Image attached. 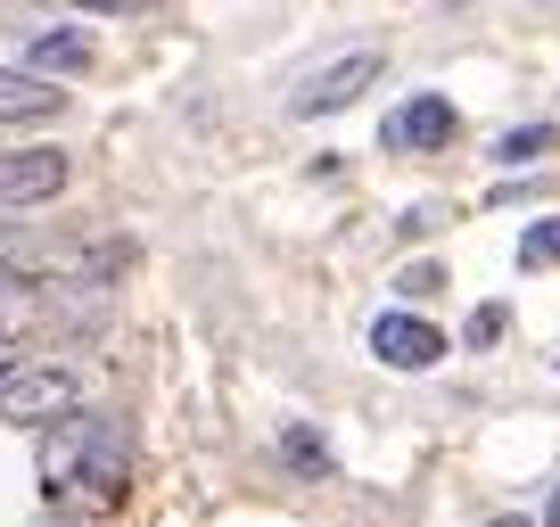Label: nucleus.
Segmentation results:
<instances>
[{
	"instance_id": "10",
	"label": "nucleus",
	"mask_w": 560,
	"mask_h": 527,
	"mask_svg": "<svg viewBox=\"0 0 560 527\" xmlns=\"http://www.w3.org/2000/svg\"><path fill=\"white\" fill-rule=\"evenodd\" d=\"M280 461H289V470H305V478H330V470H338L330 445H322L314 429H280Z\"/></svg>"
},
{
	"instance_id": "1",
	"label": "nucleus",
	"mask_w": 560,
	"mask_h": 527,
	"mask_svg": "<svg viewBox=\"0 0 560 527\" xmlns=\"http://www.w3.org/2000/svg\"><path fill=\"white\" fill-rule=\"evenodd\" d=\"M42 487L83 511L116 503L132 487V429H124V412H74V421L42 429Z\"/></svg>"
},
{
	"instance_id": "5",
	"label": "nucleus",
	"mask_w": 560,
	"mask_h": 527,
	"mask_svg": "<svg viewBox=\"0 0 560 527\" xmlns=\"http://www.w3.org/2000/svg\"><path fill=\"white\" fill-rule=\"evenodd\" d=\"M67 174V149H0V207H50Z\"/></svg>"
},
{
	"instance_id": "17",
	"label": "nucleus",
	"mask_w": 560,
	"mask_h": 527,
	"mask_svg": "<svg viewBox=\"0 0 560 527\" xmlns=\"http://www.w3.org/2000/svg\"><path fill=\"white\" fill-rule=\"evenodd\" d=\"M487 527H536V519H487Z\"/></svg>"
},
{
	"instance_id": "6",
	"label": "nucleus",
	"mask_w": 560,
	"mask_h": 527,
	"mask_svg": "<svg viewBox=\"0 0 560 527\" xmlns=\"http://www.w3.org/2000/svg\"><path fill=\"white\" fill-rule=\"evenodd\" d=\"M371 354L387 371H438L445 363V330H429L420 314H380L371 321Z\"/></svg>"
},
{
	"instance_id": "12",
	"label": "nucleus",
	"mask_w": 560,
	"mask_h": 527,
	"mask_svg": "<svg viewBox=\"0 0 560 527\" xmlns=\"http://www.w3.org/2000/svg\"><path fill=\"white\" fill-rule=\"evenodd\" d=\"M438 289H445V264H429V256H420V264H404V272H396V297H404V305L438 297Z\"/></svg>"
},
{
	"instance_id": "4",
	"label": "nucleus",
	"mask_w": 560,
	"mask_h": 527,
	"mask_svg": "<svg viewBox=\"0 0 560 527\" xmlns=\"http://www.w3.org/2000/svg\"><path fill=\"white\" fill-rule=\"evenodd\" d=\"M462 132V107L445 99V91H420V99H404L396 116L380 124V149H404V157H429V149H445Z\"/></svg>"
},
{
	"instance_id": "11",
	"label": "nucleus",
	"mask_w": 560,
	"mask_h": 527,
	"mask_svg": "<svg viewBox=\"0 0 560 527\" xmlns=\"http://www.w3.org/2000/svg\"><path fill=\"white\" fill-rule=\"evenodd\" d=\"M520 264H527V272H544V264H560V214H544V223H527V239H520Z\"/></svg>"
},
{
	"instance_id": "3",
	"label": "nucleus",
	"mask_w": 560,
	"mask_h": 527,
	"mask_svg": "<svg viewBox=\"0 0 560 527\" xmlns=\"http://www.w3.org/2000/svg\"><path fill=\"white\" fill-rule=\"evenodd\" d=\"M387 74V58L380 50H347V58H330V67H314L298 91H289V116H338V107H354L371 83Z\"/></svg>"
},
{
	"instance_id": "15",
	"label": "nucleus",
	"mask_w": 560,
	"mask_h": 527,
	"mask_svg": "<svg viewBox=\"0 0 560 527\" xmlns=\"http://www.w3.org/2000/svg\"><path fill=\"white\" fill-rule=\"evenodd\" d=\"M74 9H91V17H107V9H140V0H74Z\"/></svg>"
},
{
	"instance_id": "18",
	"label": "nucleus",
	"mask_w": 560,
	"mask_h": 527,
	"mask_svg": "<svg viewBox=\"0 0 560 527\" xmlns=\"http://www.w3.org/2000/svg\"><path fill=\"white\" fill-rule=\"evenodd\" d=\"M544 527H560V494H552V519H544Z\"/></svg>"
},
{
	"instance_id": "7",
	"label": "nucleus",
	"mask_w": 560,
	"mask_h": 527,
	"mask_svg": "<svg viewBox=\"0 0 560 527\" xmlns=\"http://www.w3.org/2000/svg\"><path fill=\"white\" fill-rule=\"evenodd\" d=\"M67 116V83H42L25 67H0V124H58Z\"/></svg>"
},
{
	"instance_id": "16",
	"label": "nucleus",
	"mask_w": 560,
	"mask_h": 527,
	"mask_svg": "<svg viewBox=\"0 0 560 527\" xmlns=\"http://www.w3.org/2000/svg\"><path fill=\"white\" fill-rule=\"evenodd\" d=\"M42 527H83V519H74V511H50V519H42Z\"/></svg>"
},
{
	"instance_id": "19",
	"label": "nucleus",
	"mask_w": 560,
	"mask_h": 527,
	"mask_svg": "<svg viewBox=\"0 0 560 527\" xmlns=\"http://www.w3.org/2000/svg\"><path fill=\"white\" fill-rule=\"evenodd\" d=\"M552 363H560V354H552Z\"/></svg>"
},
{
	"instance_id": "14",
	"label": "nucleus",
	"mask_w": 560,
	"mask_h": 527,
	"mask_svg": "<svg viewBox=\"0 0 560 527\" xmlns=\"http://www.w3.org/2000/svg\"><path fill=\"white\" fill-rule=\"evenodd\" d=\"M445 223V207H404V239H429Z\"/></svg>"
},
{
	"instance_id": "9",
	"label": "nucleus",
	"mask_w": 560,
	"mask_h": 527,
	"mask_svg": "<svg viewBox=\"0 0 560 527\" xmlns=\"http://www.w3.org/2000/svg\"><path fill=\"white\" fill-rule=\"evenodd\" d=\"M544 149H552V124H520V132H494L487 157L511 174V165H544Z\"/></svg>"
},
{
	"instance_id": "8",
	"label": "nucleus",
	"mask_w": 560,
	"mask_h": 527,
	"mask_svg": "<svg viewBox=\"0 0 560 527\" xmlns=\"http://www.w3.org/2000/svg\"><path fill=\"white\" fill-rule=\"evenodd\" d=\"M83 67H91V34L83 25H58V34L25 42V74H42V83H50V74H83Z\"/></svg>"
},
{
	"instance_id": "2",
	"label": "nucleus",
	"mask_w": 560,
	"mask_h": 527,
	"mask_svg": "<svg viewBox=\"0 0 560 527\" xmlns=\"http://www.w3.org/2000/svg\"><path fill=\"white\" fill-rule=\"evenodd\" d=\"M83 412V379L67 363H0V421L9 429H58Z\"/></svg>"
},
{
	"instance_id": "13",
	"label": "nucleus",
	"mask_w": 560,
	"mask_h": 527,
	"mask_svg": "<svg viewBox=\"0 0 560 527\" xmlns=\"http://www.w3.org/2000/svg\"><path fill=\"white\" fill-rule=\"evenodd\" d=\"M503 330H511V305H478V314H470V330H462V338H470V347H494Z\"/></svg>"
}]
</instances>
